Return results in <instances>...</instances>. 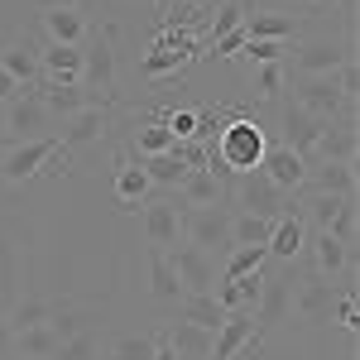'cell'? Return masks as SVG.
I'll return each instance as SVG.
<instances>
[{"label":"cell","instance_id":"6da1fadb","mask_svg":"<svg viewBox=\"0 0 360 360\" xmlns=\"http://www.w3.org/2000/svg\"><path fill=\"white\" fill-rule=\"evenodd\" d=\"M264 149H269V139L250 115H226L217 144H207V173H217L221 183L236 178V173H255Z\"/></svg>","mask_w":360,"mask_h":360},{"label":"cell","instance_id":"7a4b0ae2","mask_svg":"<svg viewBox=\"0 0 360 360\" xmlns=\"http://www.w3.org/2000/svg\"><path fill=\"white\" fill-rule=\"evenodd\" d=\"M77 82H82L86 101L91 106H111L115 101V29H96V39L82 44V72H77Z\"/></svg>","mask_w":360,"mask_h":360},{"label":"cell","instance_id":"3957f363","mask_svg":"<svg viewBox=\"0 0 360 360\" xmlns=\"http://www.w3.org/2000/svg\"><path fill=\"white\" fill-rule=\"evenodd\" d=\"M197 53H202V39H193L188 29H164V34L154 39V49L144 53L139 72H144L149 82H159V77H178Z\"/></svg>","mask_w":360,"mask_h":360},{"label":"cell","instance_id":"277c9868","mask_svg":"<svg viewBox=\"0 0 360 360\" xmlns=\"http://www.w3.org/2000/svg\"><path fill=\"white\" fill-rule=\"evenodd\" d=\"M236 212H250V217H269V221H278V217H288L293 212V197L278 193L274 183L255 168V173H236Z\"/></svg>","mask_w":360,"mask_h":360},{"label":"cell","instance_id":"5b68a950","mask_svg":"<svg viewBox=\"0 0 360 360\" xmlns=\"http://www.w3.org/2000/svg\"><path fill=\"white\" fill-rule=\"evenodd\" d=\"M49 125H53V115L44 111V101L34 96V86H20V96L5 101V144H25V139L53 135Z\"/></svg>","mask_w":360,"mask_h":360},{"label":"cell","instance_id":"8992f818","mask_svg":"<svg viewBox=\"0 0 360 360\" xmlns=\"http://www.w3.org/2000/svg\"><path fill=\"white\" fill-rule=\"evenodd\" d=\"M53 159H58V135L10 144V149H5V159H0V178H5V183H29V178H39Z\"/></svg>","mask_w":360,"mask_h":360},{"label":"cell","instance_id":"52a82bcc","mask_svg":"<svg viewBox=\"0 0 360 360\" xmlns=\"http://www.w3.org/2000/svg\"><path fill=\"white\" fill-rule=\"evenodd\" d=\"M183 231H188V245H197L202 255H212V250H221V255H231V207H197V212H188L183 217Z\"/></svg>","mask_w":360,"mask_h":360},{"label":"cell","instance_id":"ba28073f","mask_svg":"<svg viewBox=\"0 0 360 360\" xmlns=\"http://www.w3.org/2000/svg\"><path fill=\"white\" fill-rule=\"evenodd\" d=\"M293 106H303V111L317 115V120H336L351 101L341 96L336 72H322V77H293Z\"/></svg>","mask_w":360,"mask_h":360},{"label":"cell","instance_id":"9c48e42d","mask_svg":"<svg viewBox=\"0 0 360 360\" xmlns=\"http://www.w3.org/2000/svg\"><path fill=\"white\" fill-rule=\"evenodd\" d=\"M356 58L351 44H336V39H307L293 49V63H283V68H293V77H322V72H336V68H346Z\"/></svg>","mask_w":360,"mask_h":360},{"label":"cell","instance_id":"30bf717a","mask_svg":"<svg viewBox=\"0 0 360 360\" xmlns=\"http://www.w3.org/2000/svg\"><path fill=\"white\" fill-rule=\"evenodd\" d=\"M164 255H168V264H173V274H178V283H183V298L217 293V264H212V255H202L197 245H173Z\"/></svg>","mask_w":360,"mask_h":360},{"label":"cell","instance_id":"8fae6325","mask_svg":"<svg viewBox=\"0 0 360 360\" xmlns=\"http://www.w3.org/2000/svg\"><path fill=\"white\" fill-rule=\"evenodd\" d=\"M111 106H82L77 115H68L63 130H58V154H77L86 144H96V139L106 135V125H111Z\"/></svg>","mask_w":360,"mask_h":360},{"label":"cell","instance_id":"7c38bea8","mask_svg":"<svg viewBox=\"0 0 360 360\" xmlns=\"http://www.w3.org/2000/svg\"><path fill=\"white\" fill-rule=\"evenodd\" d=\"M168 202L178 207V217H188V212H197V207H221L226 202V183L217 178V173L197 168V173H188V178L168 193Z\"/></svg>","mask_w":360,"mask_h":360},{"label":"cell","instance_id":"4fadbf2b","mask_svg":"<svg viewBox=\"0 0 360 360\" xmlns=\"http://www.w3.org/2000/svg\"><path fill=\"white\" fill-rule=\"evenodd\" d=\"M259 173L274 183L278 193L293 197L307 183V159H303V154H293L288 144H269V149H264V159H259Z\"/></svg>","mask_w":360,"mask_h":360},{"label":"cell","instance_id":"5bb4252c","mask_svg":"<svg viewBox=\"0 0 360 360\" xmlns=\"http://www.w3.org/2000/svg\"><path fill=\"white\" fill-rule=\"evenodd\" d=\"M39 25L49 34V44H82L86 39V10L72 5V0H53V5H44Z\"/></svg>","mask_w":360,"mask_h":360},{"label":"cell","instance_id":"9a60e30c","mask_svg":"<svg viewBox=\"0 0 360 360\" xmlns=\"http://www.w3.org/2000/svg\"><path fill=\"white\" fill-rule=\"evenodd\" d=\"M278 125H283V139L278 144H288L293 154H303L307 164H312V149H317V135H322L327 120L307 115L303 106H278Z\"/></svg>","mask_w":360,"mask_h":360},{"label":"cell","instance_id":"2e32d148","mask_svg":"<svg viewBox=\"0 0 360 360\" xmlns=\"http://www.w3.org/2000/svg\"><path fill=\"white\" fill-rule=\"evenodd\" d=\"M34 96L44 101V111H49V115H63V120H68V115H77L82 106H91L77 77H39Z\"/></svg>","mask_w":360,"mask_h":360},{"label":"cell","instance_id":"e0dca14e","mask_svg":"<svg viewBox=\"0 0 360 360\" xmlns=\"http://www.w3.org/2000/svg\"><path fill=\"white\" fill-rule=\"evenodd\" d=\"M255 312H226V322L217 327V336H212V356L207 360H236L245 356V346L255 341Z\"/></svg>","mask_w":360,"mask_h":360},{"label":"cell","instance_id":"ac0fdd59","mask_svg":"<svg viewBox=\"0 0 360 360\" xmlns=\"http://www.w3.org/2000/svg\"><path fill=\"white\" fill-rule=\"evenodd\" d=\"M312 164H356V125L351 120H327L322 135H317V149H312Z\"/></svg>","mask_w":360,"mask_h":360},{"label":"cell","instance_id":"d6986e66","mask_svg":"<svg viewBox=\"0 0 360 360\" xmlns=\"http://www.w3.org/2000/svg\"><path fill=\"white\" fill-rule=\"evenodd\" d=\"M173 144H178V139L168 135L164 111L135 115V120H130V149H135V164H139V159H149V154H168Z\"/></svg>","mask_w":360,"mask_h":360},{"label":"cell","instance_id":"ffe728a7","mask_svg":"<svg viewBox=\"0 0 360 360\" xmlns=\"http://www.w3.org/2000/svg\"><path fill=\"white\" fill-rule=\"evenodd\" d=\"M288 307H293V278L288 274L264 278V293H259V303H255V327H259V332L278 327V322L288 317Z\"/></svg>","mask_w":360,"mask_h":360},{"label":"cell","instance_id":"44dd1931","mask_svg":"<svg viewBox=\"0 0 360 360\" xmlns=\"http://www.w3.org/2000/svg\"><path fill=\"white\" fill-rule=\"evenodd\" d=\"M341 293H351V288H336L327 278H312V283H303V288L293 293V312H298L303 322H327V317H332V303Z\"/></svg>","mask_w":360,"mask_h":360},{"label":"cell","instance_id":"7402d4cb","mask_svg":"<svg viewBox=\"0 0 360 360\" xmlns=\"http://www.w3.org/2000/svg\"><path fill=\"white\" fill-rule=\"evenodd\" d=\"M259 293H264V274L255 269V274H240V278L217 283V293H212V298L221 303V312H255Z\"/></svg>","mask_w":360,"mask_h":360},{"label":"cell","instance_id":"603a6c76","mask_svg":"<svg viewBox=\"0 0 360 360\" xmlns=\"http://www.w3.org/2000/svg\"><path fill=\"white\" fill-rule=\"evenodd\" d=\"M0 68L15 77L20 86H39V44H29V39H10L5 49H0Z\"/></svg>","mask_w":360,"mask_h":360},{"label":"cell","instance_id":"cb8c5ba5","mask_svg":"<svg viewBox=\"0 0 360 360\" xmlns=\"http://www.w3.org/2000/svg\"><path fill=\"white\" fill-rule=\"evenodd\" d=\"M178 231H183V217H178V207L168 197L154 202V207H144V236H149L154 250H173L178 245Z\"/></svg>","mask_w":360,"mask_h":360},{"label":"cell","instance_id":"d4e9b609","mask_svg":"<svg viewBox=\"0 0 360 360\" xmlns=\"http://www.w3.org/2000/svg\"><path fill=\"white\" fill-rule=\"evenodd\" d=\"M115 202H120V212H139V202L154 193V183H149V173L139 164H130V159H120L115 164Z\"/></svg>","mask_w":360,"mask_h":360},{"label":"cell","instance_id":"484cf974","mask_svg":"<svg viewBox=\"0 0 360 360\" xmlns=\"http://www.w3.org/2000/svg\"><path fill=\"white\" fill-rule=\"evenodd\" d=\"M303 236H307V226H303V217H298V207H293L288 217H278V221H274V236H269V259L293 264V259H298V250H303Z\"/></svg>","mask_w":360,"mask_h":360},{"label":"cell","instance_id":"4316f807","mask_svg":"<svg viewBox=\"0 0 360 360\" xmlns=\"http://www.w3.org/2000/svg\"><path fill=\"white\" fill-rule=\"evenodd\" d=\"M303 188H312V193H336V197H356V164H312Z\"/></svg>","mask_w":360,"mask_h":360},{"label":"cell","instance_id":"83f0119b","mask_svg":"<svg viewBox=\"0 0 360 360\" xmlns=\"http://www.w3.org/2000/svg\"><path fill=\"white\" fill-rule=\"evenodd\" d=\"M240 29H245V39H283V44L298 34L293 15H283V10H245Z\"/></svg>","mask_w":360,"mask_h":360},{"label":"cell","instance_id":"f1b7e54d","mask_svg":"<svg viewBox=\"0 0 360 360\" xmlns=\"http://www.w3.org/2000/svg\"><path fill=\"white\" fill-rule=\"evenodd\" d=\"M39 72L44 77H77L82 72V44H39Z\"/></svg>","mask_w":360,"mask_h":360},{"label":"cell","instance_id":"f546056e","mask_svg":"<svg viewBox=\"0 0 360 360\" xmlns=\"http://www.w3.org/2000/svg\"><path fill=\"white\" fill-rule=\"evenodd\" d=\"M212 336L217 332H202V327H188V322H173L164 341H168V351H173L178 360H207L212 356Z\"/></svg>","mask_w":360,"mask_h":360},{"label":"cell","instance_id":"4dcf8cb0","mask_svg":"<svg viewBox=\"0 0 360 360\" xmlns=\"http://www.w3.org/2000/svg\"><path fill=\"white\" fill-rule=\"evenodd\" d=\"M178 322H188V327H202V332H217L226 322L221 303L212 298V293H193V298H183L178 303Z\"/></svg>","mask_w":360,"mask_h":360},{"label":"cell","instance_id":"1f68e13d","mask_svg":"<svg viewBox=\"0 0 360 360\" xmlns=\"http://www.w3.org/2000/svg\"><path fill=\"white\" fill-rule=\"evenodd\" d=\"M317 278H327V283H336V278L351 269V245H341V240H332L327 231H317Z\"/></svg>","mask_w":360,"mask_h":360},{"label":"cell","instance_id":"d6a6232c","mask_svg":"<svg viewBox=\"0 0 360 360\" xmlns=\"http://www.w3.org/2000/svg\"><path fill=\"white\" fill-rule=\"evenodd\" d=\"M149 293H154V303L164 307H178L183 303V283H178V274H173V264H168L164 250H154V269H149Z\"/></svg>","mask_w":360,"mask_h":360},{"label":"cell","instance_id":"836d02e7","mask_svg":"<svg viewBox=\"0 0 360 360\" xmlns=\"http://www.w3.org/2000/svg\"><path fill=\"white\" fill-rule=\"evenodd\" d=\"M58 332L49 327V322H39V327H25V332H15V351L29 360H53L58 356Z\"/></svg>","mask_w":360,"mask_h":360},{"label":"cell","instance_id":"e575fe53","mask_svg":"<svg viewBox=\"0 0 360 360\" xmlns=\"http://www.w3.org/2000/svg\"><path fill=\"white\" fill-rule=\"evenodd\" d=\"M274 221L269 217H250V212H231V245H269Z\"/></svg>","mask_w":360,"mask_h":360},{"label":"cell","instance_id":"d590c367","mask_svg":"<svg viewBox=\"0 0 360 360\" xmlns=\"http://www.w3.org/2000/svg\"><path fill=\"white\" fill-rule=\"evenodd\" d=\"M264 259H269V245H236L231 255H226V264H221V283L226 278H240V274L264 269Z\"/></svg>","mask_w":360,"mask_h":360},{"label":"cell","instance_id":"8d00e7d4","mask_svg":"<svg viewBox=\"0 0 360 360\" xmlns=\"http://www.w3.org/2000/svg\"><path fill=\"white\" fill-rule=\"evenodd\" d=\"M49 327L58 332V341H72L77 332H86V322H82V307H72V303L49 307Z\"/></svg>","mask_w":360,"mask_h":360},{"label":"cell","instance_id":"74e56055","mask_svg":"<svg viewBox=\"0 0 360 360\" xmlns=\"http://www.w3.org/2000/svg\"><path fill=\"white\" fill-rule=\"evenodd\" d=\"M159 346V336H120L111 346V360H149Z\"/></svg>","mask_w":360,"mask_h":360},{"label":"cell","instance_id":"f35d334b","mask_svg":"<svg viewBox=\"0 0 360 360\" xmlns=\"http://www.w3.org/2000/svg\"><path fill=\"white\" fill-rule=\"evenodd\" d=\"M15 283H20V264H15V245L0 236V303L15 298Z\"/></svg>","mask_w":360,"mask_h":360},{"label":"cell","instance_id":"ab89813d","mask_svg":"<svg viewBox=\"0 0 360 360\" xmlns=\"http://www.w3.org/2000/svg\"><path fill=\"white\" fill-rule=\"evenodd\" d=\"M240 53H245L250 63H283V58H288V44H283V39H250Z\"/></svg>","mask_w":360,"mask_h":360},{"label":"cell","instance_id":"60d3db41","mask_svg":"<svg viewBox=\"0 0 360 360\" xmlns=\"http://www.w3.org/2000/svg\"><path fill=\"white\" fill-rule=\"evenodd\" d=\"M283 77H288V68H283V63H259V72H255V91L274 101L278 91H283Z\"/></svg>","mask_w":360,"mask_h":360},{"label":"cell","instance_id":"b9f144b4","mask_svg":"<svg viewBox=\"0 0 360 360\" xmlns=\"http://www.w3.org/2000/svg\"><path fill=\"white\" fill-rule=\"evenodd\" d=\"M39 322H49V303H39V298H29L10 312V332H25V327H39Z\"/></svg>","mask_w":360,"mask_h":360},{"label":"cell","instance_id":"7bdbcfd3","mask_svg":"<svg viewBox=\"0 0 360 360\" xmlns=\"http://www.w3.org/2000/svg\"><path fill=\"white\" fill-rule=\"evenodd\" d=\"M53 360H96V336H91V332H77L72 341H63V346H58Z\"/></svg>","mask_w":360,"mask_h":360},{"label":"cell","instance_id":"ee69618b","mask_svg":"<svg viewBox=\"0 0 360 360\" xmlns=\"http://www.w3.org/2000/svg\"><path fill=\"white\" fill-rule=\"evenodd\" d=\"M164 125L173 139H197V111H164Z\"/></svg>","mask_w":360,"mask_h":360},{"label":"cell","instance_id":"f6af8a7d","mask_svg":"<svg viewBox=\"0 0 360 360\" xmlns=\"http://www.w3.org/2000/svg\"><path fill=\"white\" fill-rule=\"evenodd\" d=\"M336 322H341L346 332H356V322H360V312H356V293H341V298H336Z\"/></svg>","mask_w":360,"mask_h":360},{"label":"cell","instance_id":"bcb514c9","mask_svg":"<svg viewBox=\"0 0 360 360\" xmlns=\"http://www.w3.org/2000/svg\"><path fill=\"white\" fill-rule=\"evenodd\" d=\"M0 360H15V332H10L5 317H0Z\"/></svg>","mask_w":360,"mask_h":360},{"label":"cell","instance_id":"7dc6e473","mask_svg":"<svg viewBox=\"0 0 360 360\" xmlns=\"http://www.w3.org/2000/svg\"><path fill=\"white\" fill-rule=\"evenodd\" d=\"M15 96H20V82H15V77L0 68V106H5V101H15Z\"/></svg>","mask_w":360,"mask_h":360},{"label":"cell","instance_id":"c3c4849f","mask_svg":"<svg viewBox=\"0 0 360 360\" xmlns=\"http://www.w3.org/2000/svg\"><path fill=\"white\" fill-rule=\"evenodd\" d=\"M149 360H178V356L168 351V341H164V336H159V346H154V356H149Z\"/></svg>","mask_w":360,"mask_h":360},{"label":"cell","instance_id":"681fc988","mask_svg":"<svg viewBox=\"0 0 360 360\" xmlns=\"http://www.w3.org/2000/svg\"><path fill=\"white\" fill-rule=\"evenodd\" d=\"M0 139H5V106H0Z\"/></svg>","mask_w":360,"mask_h":360},{"label":"cell","instance_id":"f907efd6","mask_svg":"<svg viewBox=\"0 0 360 360\" xmlns=\"http://www.w3.org/2000/svg\"><path fill=\"white\" fill-rule=\"evenodd\" d=\"M20 360H29V356H20Z\"/></svg>","mask_w":360,"mask_h":360}]
</instances>
